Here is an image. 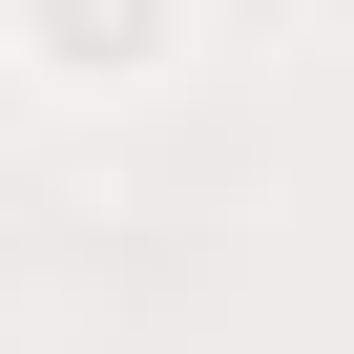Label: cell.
<instances>
[{
  "label": "cell",
  "mask_w": 354,
  "mask_h": 354,
  "mask_svg": "<svg viewBox=\"0 0 354 354\" xmlns=\"http://www.w3.org/2000/svg\"><path fill=\"white\" fill-rule=\"evenodd\" d=\"M63 21H84V42H125V63H146V42H167V0H63Z\"/></svg>",
  "instance_id": "obj_1"
}]
</instances>
